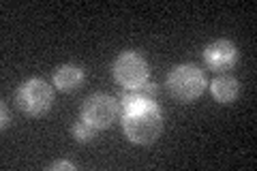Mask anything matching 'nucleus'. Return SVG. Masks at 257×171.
Wrapping results in <instances>:
<instances>
[{
    "label": "nucleus",
    "instance_id": "nucleus-4",
    "mask_svg": "<svg viewBox=\"0 0 257 171\" xmlns=\"http://www.w3.org/2000/svg\"><path fill=\"white\" fill-rule=\"evenodd\" d=\"M79 116L86 124H90L96 131H105L120 118V103L111 94L96 92L84 101Z\"/></svg>",
    "mask_w": 257,
    "mask_h": 171
},
{
    "label": "nucleus",
    "instance_id": "nucleus-9",
    "mask_svg": "<svg viewBox=\"0 0 257 171\" xmlns=\"http://www.w3.org/2000/svg\"><path fill=\"white\" fill-rule=\"evenodd\" d=\"M71 131H73L75 141H79V143H90L94 137H96V128H92L90 124H86L84 120L82 122H75Z\"/></svg>",
    "mask_w": 257,
    "mask_h": 171
},
{
    "label": "nucleus",
    "instance_id": "nucleus-1",
    "mask_svg": "<svg viewBox=\"0 0 257 171\" xmlns=\"http://www.w3.org/2000/svg\"><path fill=\"white\" fill-rule=\"evenodd\" d=\"M159 86L146 81L140 88H128L120 94V122L126 139L138 145H150L163 131V113L155 103Z\"/></svg>",
    "mask_w": 257,
    "mask_h": 171
},
{
    "label": "nucleus",
    "instance_id": "nucleus-6",
    "mask_svg": "<svg viewBox=\"0 0 257 171\" xmlns=\"http://www.w3.org/2000/svg\"><path fill=\"white\" fill-rule=\"evenodd\" d=\"M204 62L208 69H212L216 73H225L234 69V64L238 62L236 43H231L229 39H216L212 43H208L204 50Z\"/></svg>",
    "mask_w": 257,
    "mask_h": 171
},
{
    "label": "nucleus",
    "instance_id": "nucleus-2",
    "mask_svg": "<svg viewBox=\"0 0 257 171\" xmlns=\"http://www.w3.org/2000/svg\"><path fill=\"white\" fill-rule=\"evenodd\" d=\"M167 92H170L176 101L180 103H191L199 99L206 90V75L202 69L195 64H178L167 73Z\"/></svg>",
    "mask_w": 257,
    "mask_h": 171
},
{
    "label": "nucleus",
    "instance_id": "nucleus-3",
    "mask_svg": "<svg viewBox=\"0 0 257 171\" xmlns=\"http://www.w3.org/2000/svg\"><path fill=\"white\" fill-rule=\"evenodd\" d=\"M15 103L26 116H45L54 105V88L41 77L26 79L15 92Z\"/></svg>",
    "mask_w": 257,
    "mask_h": 171
},
{
    "label": "nucleus",
    "instance_id": "nucleus-10",
    "mask_svg": "<svg viewBox=\"0 0 257 171\" xmlns=\"http://www.w3.org/2000/svg\"><path fill=\"white\" fill-rule=\"evenodd\" d=\"M50 169L52 171H56V169H69V171H73L75 165H73V162H69V160H56V162H52V165H50Z\"/></svg>",
    "mask_w": 257,
    "mask_h": 171
},
{
    "label": "nucleus",
    "instance_id": "nucleus-7",
    "mask_svg": "<svg viewBox=\"0 0 257 171\" xmlns=\"http://www.w3.org/2000/svg\"><path fill=\"white\" fill-rule=\"evenodd\" d=\"M86 81L84 69L77 64H62L54 71V86L60 92H73L77 88H82Z\"/></svg>",
    "mask_w": 257,
    "mask_h": 171
},
{
    "label": "nucleus",
    "instance_id": "nucleus-11",
    "mask_svg": "<svg viewBox=\"0 0 257 171\" xmlns=\"http://www.w3.org/2000/svg\"><path fill=\"white\" fill-rule=\"evenodd\" d=\"M0 111H3V124H0V126H3V131H7L9 124H11V116L7 113V105L5 103H3V107H0Z\"/></svg>",
    "mask_w": 257,
    "mask_h": 171
},
{
    "label": "nucleus",
    "instance_id": "nucleus-5",
    "mask_svg": "<svg viewBox=\"0 0 257 171\" xmlns=\"http://www.w3.org/2000/svg\"><path fill=\"white\" fill-rule=\"evenodd\" d=\"M111 75L118 86L124 90L140 88L148 81V62L138 52H122L111 64Z\"/></svg>",
    "mask_w": 257,
    "mask_h": 171
},
{
    "label": "nucleus",
    "instance_id": "nucleus-8",
    "mask_svg": "<svg viewBox=\"0 0 257 171\" xmlns=\"http://www.w3.org/2000/svg\"><path fill=\"white\" fill-rule=\"evenodd\" d=\"M210 92L216 103L231 105L240 96V84L234 75H219L210 84Z\"/></svg>",
    "mask_w": 257,
    "mask_h": 171
}]
</instances>
